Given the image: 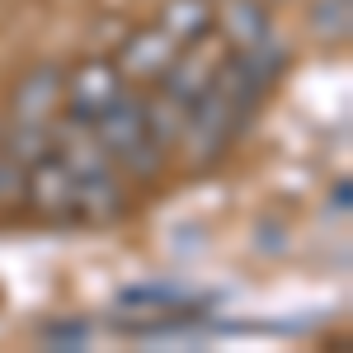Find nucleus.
<instances>
[{"instance_id":"nucleus-1","label":"nucleus","mask_w":353,"mask_h":353,"mask_svg":"<svg viewBox=\"0 0 353 353\" xmlns=\"http://www.w3.org/2000/svg\"><path fill=\"white\" fill-rule=\"evenodd\" d=\"M231 57V48H226V38H221L217 28H208V33H198L193 43H184L179 52H174V61L165 66V76L156 85L161 90H170L174 99H184V104H193L208 85L217 81L221 61Z\"/></svg>"},{"instance_id":"nucleus-2","label":"nucleus","mask_w":353,"mask_h":353,"mask_svg":"<svg viewBox=\"0 0 353 353\" xmlns=\"http://www.w3.org/2000/svg\"><path fill=\"white\" fill-rule=\"evenodd\" d=\"M132 85L128 76L113 66V57H90L85 66H76L71 76H66V94H61V113H76V118H99V113H109L123 94H128Z\"/></svg>"},{"instance_id":"nucleus-3","label":"nucleus","mask_w":353,"mask_h":353,"mask_svg":"<svg viewBox=\"0 0 353 353\" xmlns=\"http://www.w3.org/2000/svg\"><path fill=\"white\" fill-rule=\"evenodd\" d=\"M76 174L66 170V165L57 161V156H43L38 165H28L24 170V208L33 212L38 221H71V203H76Z\"/></svg>"},{"instance_id":"nucleus-4","label":"nucleus","mask_w":353,"mask_h":353,"mask_svg":"<svg viewBox=\"0 0 353 353\" xmlns=\"http://www.w3.org/2000/svg\"><path fill=\"white\" fill-rule=\"evenodd\" d=\"M52 156L76 179H90V174L113 170V156H109V146L99 141L94 123L90 118H76V113H57L52 118Z\"/></svg>"},{"instance_id":"nucleus-5","label":"nucleus","mask_w":353,"mask_h":353,"mask_svg":"<svg viewBox=\"0 0 353 353\" xmlns=\"http://www.w3.org/2000/svg\"><path fill=\"white\" fill-rule=\"evenodd\" d=\"M174 52H179V43H174L161 24H146V28H132V33L118 43L113 66L137 85H156L165 76V66L174 61Z\"/></svg>"},{"instance_id":"nucleus-6","label":"nucleus","mask_w":353,"mask_h":353,"mask_svg":"<svg viewBox=\"0 0 353 353\" xmlns=\"http://www.w3.org/2000/svg\"><path fill=\"white\" fill-rule=\"evenodd\" d=\"M61 94H66V66H33L24 81L14 85V104H10V123H52L61 113Z\"/></svg>"},{"instance_id":"nucleus-7","label":"nucleus","mask_w":353,"mask_h":353,"mask_svg":"<svg viewBox=\"0 0 353 353\" xmlns=\"http://www.w3.org/2000/svg\"><path fill=\"white\" fill-rule=\"evenodd\" d=\"M123 217H128V189L113 170L90 174V179L76 184V203H71L76 226H109V221H123Z\"/></svg>"},{"instance_id":"nucleus-8","label":"nucleus","mask_w":353,"mask_h":353,"mask_svg":"<svg viewBox=\"0 0 353 353\" xmlns=\"http://www.w3.org/2000/svg\"><path fill=\"white\" fill-rule=\"evenodd\" d=\"M212 28L226 38L231 52H241V48L273 38V10L269 0H221V10L212 14Z\"/></svg>"},{"instance_id":"nucleus-9","label":"nucleus","mask_w":353,"mask_h":353,"mask_svg":"<svg viewBox=\"0 0 353 353\" xmlns=\"http://www.w3.org/2000/svg\"><path fill=\"white\" fill-rule=\"evenodd\" d=\"M189 109L193 104H184V99H174L170 90H151V94H141V118H146V137L161 146V151H174L179 146V137H184V128H189Z\"/></svg>"},{"instance_id":"nucleus-10","label":"nucleus","mask_w":353,"mask_h":353,"mask_svg":"<svg viewBox=\"0 0 353 353\" xmlns=\"http://www.w3.org/2000/svg\"><path fill=\"white\" fill-rule=\"evenodd\" d=\"M94 132H99V141L109 146V156H123L128 146H137L141 137H146V118H141V94H123L118 104H113L109 113H99L94 118Z\"/></svg>"},{"instance_id":"nucleus-11","label":"nucleus","mask_w":353,"mask_h":353,"mask_svg":"<svg viewBox=\"0 0 353 353\" xmlns=\"http://www.w3.org/2000/svg\"><path fill=\"white\" fill-rule=\"evenodd\" d=\"M212 14H217V5H212V0H165L156 24H161L165 33L184 48V43L198 38V33H208V28H212Z\"/></svg>"},{"instance_id":"nucleus-12","label":"nucleus","mask_w":353,"mask_h":353,"mask_svg":"<svg viewBox=\"0 0 353 353\" xmlns=\"http://www.w3.org/2000/svg\"><path fill=\"white\" fill-rule=\"evenodd\" d=\"M123 311H161V316H198L193 306L198 297L184 292V288H170V283H151V288H128L118 297Z\"/></svg>"},{"instance_id":"nucleus-13","label":"nucleus","mask_w":353,"mask_h":353,"mask_svg":"<svg viewBox=\"0 0 353 353\" xmlns=\"http://www.w3.org/2000/svg\"><path fill=\"white\" fill-rule=\"evenodd\" d=\"M353 0H316L311 5V28H316V38H325V43H349V14Z\"/></svg>"},{"instance_id":"nucleus-14","label":"nucleus","mask_w":353,"mask_h":353,"mask_svg":"<svg viewBox=\"0 0 353 353\" xmlns=\"http://www.w3.org/2000/svg\"><path fill=\"white\" fill-rule=\"evenodd\" d=\"M19 203H24V165H14L0 151V217L10 208H19Z\"/></svg>"},{"instance_id":"nucleus-15","label":"nucleus","mask_w":353,"mask_h":353,"mask_svg":"<svg viewBox=\"0 0 353 353\" xmlns=\"http://www.w3.org/2000/svg\"><path fill=\"white\" fill-rule=\"evenodd\" d=\"M48 339H66V344H85V325H61V330H48Z\"/></svg>"}]
</instances>
